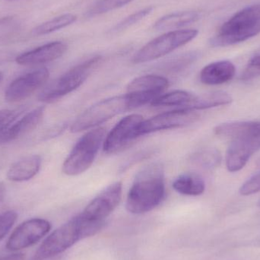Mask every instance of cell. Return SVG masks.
<instances>
[{
	"mask_svg": "<svg viewBox=\"0 0 260 260\" xmlns=\"http://www.w3.org/2000/svg\"><path fill=\"white\" fill-rule=\"evenodd\" d=\"M200 17V14L195 11L172 12L159 18L154 23V28L157 30L168 31L180 30L182 27L197 22Z\"/></svg>",
	"mask_w": 260,
	"mask_h": 260,
	"instance_id": "20",
	"label": "cell"
},
{
	"mask_svg": "<svg viewBox=\"0 0 260 260\" xmlns=\"http://www.w3.org/2000/svg\"><path fill=\"white\" fill-rule=\"evenodd\" d=\"M242 196H250L260 192V172L250 177L240 188Z\"/></svg>",
	"mask_w": 260,
	"mask_h": 260,
	"instance_id": "32",
	"label": "cell"
},
{
	"mask_svg": "<svg viewBox=\"0 0 260 260\" xmlns=\"http://www.w3.org/2000/svg\"><path fill=\"white\" fill-rule=\"evenodd\" d=\"M101 59V56H93L70 69L49 84L40 93L38 100L43 103H53L73 92L88 79L93 70L99 65Z\"/></svg>",
	"mask_w": 260,
	"mask_h": 260,
	"instance_id": "4",
	"label": "cell"
},
{
	"mask_svg": "<svg viewBox=\"0 0 260 260\" xmlns=\"http://www.w3.org/2000/svg\"><path fill=\"white\" fill-rule=\"evenodd\" d=\"M196 111L179 109L162 113L148 120H144L137 132L138 137L161 130L183 127L193 123L198 119Z\"/></svg>",
	"mask_w": 260,
	"mask_h": 260,
	"instance_id": "9",
	"label": "cell"
},
{
	"mask_svg": "<svg viewBox=\"0 0 260 260\" xmlns=\"http://www.w3.org/2000/svg\"><path fill=\"white\" fill-rule=\"evenodd\" d=\"M153 10H154V8L152 6H149V7L145 8V9L134 12L124 19L122 20L120 22L117 23L111 31L120 32L129 28L131 26L137 24L138 22L144 19L145 17L149 15Z\"/></svg>",
	"mask_w": 260,
	"mask_h": 260,
	"instance_id": "28",
	"label": "cell"
},
{
	"mask_svg": "<svg viewBox=\"0 0 260 260\" xmlns=\"http://www.w3.org/2000/svg\"><path fill=\"white\" fill-rule=\"evenodd\" d=\"M6 187L3 182L0 181V205L3 204L6 198Z\"/></svg>",
	"mask_w": 260,
	"mask_h": 260,
	"instance_id": "35",
	"label": "cell"
},
{
	"mask_svg": "<svg viewBox=\"0 0 260 260\" xmlns=\"http://www.w3.org/2000/svg\"><path fill=\"white\" fill-rule=\"evenodd\" d=\"M133 110L129 94L114 96L101 101L85 110L71 126L72 133H80L95 127L113 117Z\"/></svg>",
	"mask_w": 260,
	"mask_h": 260,
	"instance_id": "5",
	"label": "cell"
},
{
	"mask_svg": "<svg viewBox=\"0 0 260 260\" xmlns=\"http://www.w3.org/2000/svg\"><path fill=\"white\" fill-rule=\"evenodd\" d=\"M260 22V3L251 5L239 11L229 18L218 30L219 35L231 33L241 29H247Z\"/></svg>",
	"mask_w": 260,
	"mask_h": 260,
	"instance_id": "18",
	"label": "cell"
},
{
	"mask_svg": "<svg viewBox=\"0 0 260 260\" xmlns=\"http://www.w3.org/2000/svg\"><path fill=\"white\" fill-rule=\"evenodd\" d=\"M32 260H60V259H59V256H56V257L49 258V259H35V258H34Z\"/></svg>",
	"mask_w": 260,
	"mask_h": 260,
	"instance_id": "36",
	"label": "cell"
},
{
	"mask_svg": "<svg viewBox=\"0 0 260 260\" xmlns=\"http://www.w3.org/2000/svg\"><path fill=\"white\" fill-rule=\"evenodd\" d=\"M51 224L43 218H32L15 229L6 243V249L18 251L35 245L50 232Z\"/></svg>",
	"mask_w": 260,
	"mask_h": 260,
	"instance_id": "8",
	"label": "cell"
},
{
	"mask_svg": "<svg viewBox=\"0 0 260 260\" xmlns=\"http://www.w3.org/2000/svg\"><path fill=\"white\" fill-rule=\"evenodd\" d=\"M233 102L232 95L225 91H217L194 95L186 109L192 111L209 109L229 105Z\"/></svg>",
	"mask_w": 260,
	"mask_h": 260,
	"instance_id": "21",
	"label": "cell"
},
{
	"mask_svg": "<svg viewBox=\"0 0 260 260\" xmlns=\"http://www.w3.org/2000/svg\"><path fill=\"white\" fill-rule=\"evenodd\" d=\"M123 184L115 182L105 188L85 207L81 216L88 221L105 222L121 201Z\"/></svg>",
	"mask_w": 260,
	"mask_h": 260,
	"instance_id": "7",
	"label": "cell"
},
{
	"mask_svg": "<svg viewBox=\"0 0 260 260\" xmlns=\"http://www.w3.org/2000/svg\"><path fill=\"white\" fill-rule=\"evenodd\" d=\"M214 133L218 137L231 140L260 137V122L235 121L221 123L215 126Z\"/></svg>",
	"mask_w": 260,
	"mask_h": 260,
	"instance_id": "16",
	"label": "cell"
},
{
	"mask_svg": "<svg viewBox=\"0 0 260 260\" xmlns=\"http://www.w3.org/2000/svg\"><path fill=\"white\" fill-rule=\"evenodd\" d=\"M49 77L50 72L42 67L17 78L6 88L5 100L9 103H16L27 99L38 88L44 86Z\"/></svg>",
	"mask_w": 260,
	"mask_h": 260,
	"instance_id": "12",
	"label": "cell"
},
{
	"mask_svg": "<svg viewBox=\"0 0 260 260\" xmlns=\"http://www.w3.org/2000/svg\"><path fill=\"white\" fill-rule=\"evenodd\" d=\"M45 114L44 107H38L14 122L0 137V143H8L22 137L38 127Z\"/></svg>",
	"mask_w": 260,
	"mask_h": 260,
	"instance_id": "15",
	"label": "cell"
},
{
	"mask_svg": "<svg viewBox=\"0 0 260 260\" xmlns=\"http://www.w3.org/2000/svg\"><path fill=\"white\" fill-rule=\"evenodd\" d=\"M133 1V0H99L87 12V15L88 17H93L102 15L111 11L124 7Z\"/></svg>",
	"mask_w": 260,
	"mask_h": 260,
	"instance_id": "27",
	"label": "cell"
},
{
	"mask_svg": "<svg viewBox=\"0 0 260 260\" xmlns=\"http://www.w3.org/2000/svg\"><path fill=\"white\" fill-rule=\"evenodd\" d=\"M194 94L186 91H174L160 94L156 98L151 105L153 107H179L186 109Z\"/></svg>",
	"mask_w": 260,
	"mask_h": 260,
	"instance_id": "24",
	"label": "cell"
},
{
	"mask_svg": "<svg viewBox=\"0 0 260 260\" xmlns=\"http://www.w3.org/2000/svg\"><path fill=\"white\" fill-rule=\"evenodd\" d=\"M18 218V214L15 211H7L0 214V241L9 233Z\"/></svg>",
	"mask_w": 260,
	"mask_h": 260,
	"instance_id": "31",
	"label": "cell"
},
{
	"mask_svg": "<svg viewBox=\"0 0 260 260\" xmlns=\"http://www.w3.org/2000/svg\"><path fill=\"white\" fill-rule=\"evenodd\" d=\"M191 160L200 168L212 170L218 168L221 161V155L215 148L203 150L192 156Z\"/></svg>",
	"mask_w": 260,
	"mask_h": 260,
	"instance_id": "26",
	"label": "cell"
},
{
	"mask_svg": "<svg viewBox=\"0 0 260 260\" xmlns=\"http://www.w3.org/2000/svg\"><path fill=\"white\" fill-rule=\"evenodd\" d=\"M2 78H3V75H2V73H0V82H1Z\"/></svg>",
	"mask_w": 260,
	"mask_h": 260,
	"instance_id": "37",
	"label": "cell"
},
{
	"mask_svg": "<svg viewBox=\"0 0 260 260\" xmlns=\"http://www.w3.org/2000/svg\"><path fill=\"white\" fill-rule=\"evenodd\" d=\"M260 33V22L247 29L235 30L224 35L217 34L211 38L209 44L213 47H224L244 42Z\"/></svg>",
	"mask_w": 260,
	"mask_h": 260,
	"instance_id": "23",
	"label": "cell"
},
{
	"mask_svg": "<svg viewBox=\"0 0 260 260\" xmlns=\"http://www.w3.org/2000/svg\"><path fill=\"white\" fill-rule=\"evenodd\" d=\"M25 256L24 253H16L13 254L7 255L0 257V260H24Z\"/></svg>",
	"mask_w": 260,
	"mask_h": 260,
	"instance_id": "34",
	"label": "cell"
},
{
	"mask_svg": "<svg viewBox=\"0 0 260 260\" xmlns=\"http://www.w3.org/2000/svg\"><path fill=\"white\" fill-rule=\"evenodd\" d=\"M197 58H198V53H195V52L186 53V54L179 56L177 59H172L168 63L165 64L163 69L167 71L179 72L189 67L190 64L195 62Z\"/></svg>",
	"mask_w": 260,
	"mask_h": 260,
	"instance_id": "29",
	"label": "cell"
},
{
	"mask_svg": "<svg viewBox=\"0 0 260 260\" xmlns=\"http://www.w3.org/2000/svg\"><path fill=\"white\" fill-rule=\"evenodd\" d=\"M260 149V137L232 140L226 152V167L232 173L242 170L254 153Z\"/></svg>",
	"mask_w": 260,
	"mask_h": 260,
	"instance_id": "13",
	"label": "cell"
},
{
	"mask_svg": "<svg viewBox=\"0 0 260 260\" xmlns=\"http://www.w3.org/2000/svg\"><path fill=\"white\" fill-rule=\"evenodd\" d=\"M7 1H15V0H7Z\"/></svg>",
	"mask_w": 260,
	"mask_h": 260,
	"instance_id": "39",
	"label": "cell"
},
{
	"mask_svg": "<svg viewBox=\"0 0 260 260\" xmlns=\"http://www.w3.org/2000/svg\"><path fill=\"white\" fill-rule=\"evenodd\" d=\"M235 74L236 67L231 61H217L206 66L202 70L200 79L205 85H218L230 82Z\"/></svg>",
	"mask_w": 260,
	"mask_h": 260,
	"instance_id": "17",
	"label": "cell"
},
{
	"mask_svg": "<svg viewBox=\"0 0 260 260\" xmlns=\"http://www.w3.org/2000/svg\"><path fill=\"white\" fill-rule=\"evenodd\" d=\"M67 45L62 41H54L21 53L15 61L18 65L37 66L59 59L67 52Z\"/></svg>",
	"mask_w": 260,
	"mask_h": 260,
	"instance_id": "14",
	"label": "cell"
},
{
	"mask_svg": "<svg viewBox=\"0 0 260 260\" xmlns=\"http://www.w3.org/2000/svg\"><path fill=\"white\" fill-rule=\"evenodd\" d=\"M173 188L182 195L197 197L206 189V183L201 176L195 173L180 174L174 180Z\"/></svg>",
	"mask_w": 260,
	"mask_h": 260,
	"instance_id": "22",
	"label": "cell"
},
{
	"mask_svg": "<svg viewBox=\"0 0 260 260\" xmlns=\"http://www.w3.org/2000/svg\"><path fill=\"white\" fill-rule=\"evenodd\" d=\"M77 20L76 15L73 14L67 13L64 15L53 18L46 22L42 23L37 26L32 30V33L35 36H42V35H49L56 30H60L64 27H68Z\"/></svg>",
	"mask_w": 260,
	"mask_h": 260,
	"instance_id": "25",
	"label": "cell"
},
{
	"mask_svg": "<svg viewBox=\"0 0 260 260\" xmlns=\"http://www.w3.org/2000/svg\"><path fill=\"white\" fill-rule=\"evenodd\" d=\"M169 82L163 76L146 75L133 79L127 87L135 108L151 104L168 88Z\"/></svg>",
	"mask_w": 260,
	"mask_h": 260,
	"instance_id": "10",
	"label": "cell"
},
{
	"mask_svg": "<svg viewBox=\"0 0 260 260\" xmlns=\"http://www.w3.org/2000/svg\"><path fill=\"white\" fill-rule=\"evenodd\" d=\"M260 76V50L256 52L248 61L241 76L242 81H250Z\"/></svg>",
	"mask_w": 260,
	"mask_h": 260,
	"instance_id": "30",
	"label": "cell"
},
{
	"mask_svg": "<svg viewBox=\"0 0 260 260\" xmlns=\"http://www.w3.org/2000/svg\"><path fill=\"white\" fill-rule=\"evenodd\" d=\"M164 166L159 162L150 164L136 176L126 199V209L135 215L155 209L165 198Z\"/></svg>",
	"mask_w": 260,
	"mask_h": 260,
	"instance_id": "1",
	"label": "cell"
},
{
	"mask_svg": "<svg viewBox=\"0 0 260 260\" xmlns=\"http://www.w3.org/2000/svg\"><path fill=\"white\" fill-rule=\"evenodd\" d=\"M144 121L139 114H130L122 119L105 137L104 151L107 154H115L126 148L138 137L137 132Z\"/></svg>",
	"mask_w": 260,
	"mask_h": 260,
	"instance_id": "11",
	"label": "cell"
},
{
	"mask_svg": "<svg viewBox=\"0 0 260 260\" xmlns=\"http://www.w3.org/2000/svg\"><path fill=\"white\" fill-rule=\"evenodd\" d=\"M198 34L196 29L168 31L142 47L133 56V62L136 64L145 63L163 57L192 41Z\"/></svg>",
	"mask_w": 260,
	"mask_h": 260,
	"instance_id": "6",
	"label": "cell"
},
{
	"mask_svg": "<svg viewBox=\"0 0 260 260\" xmlns=\"http://www.w3.org/2000/svg\"><path fill=\"white\" fill-rule=\"evenodd\" d=\"M104 225L105 222L88 221L79 214L52 232L40 246L34 258L44 259L59 256L79 241L96 235Z\"/></svg>",
	"mask_w": 260,
	"mask_h": 260,
	"instance_id": "2",
	"label": "cell"
},
{
	"mask_svg": "<svg viewBox=\"0 0 260 260\" xmlns=\"http://www.w3.org/2000/svg\"><path fill=\"white\" fill-rule=\"evenodd\" d=\"M18 114L12 110H2L0 111V137L6 130L16 120Z\"/></svg>",
	"mask_w": 260,
	"mask_h": 260,
	"instance_id": "33",
	"label": "cell"
},
{
	"mask_svg": "<svg viewBox=\"0 0 260 260\" xmlns=\"http://www.w3.org/2000/svg\"><path fill=\"white\" fill-rule=\"evenodd\" d=\"M105 137L106 129L103 127L84 135L64 161L62 172L66 175L77 176L86 171L94 163Z\"/></svg>",
	"mask_w": 260,
	"mask_h": 260,
	"instance_id": "3",
	"label": "cell"
},
{
	"mask_svg": "<svg viewBox=\"0 0 260 260\" xmlns=\"http://www.w3.org/2000/svg\"><path fill=\"white\" fill-rule=\"evenodd\" d=\"M41 156L32 154L14 163L8 170L6 177L12 182L28 181L35 177L41 169Z\"/></svg>",
	"mask_w": 260,
	"mask_h": 260,
	"instance_id": "19",
	"label": "cell"
},
{
	"mask_svg": "<svg viewBox=\"0 0 260 260\" xmlns=\"http://www.w3.org/2000/svg\"><path fill=\"white\" fill-rule=\"evenodd\" d=\"M258 206H259L260 207V200H259V203H258Z\"/></svg>",
	"mask_w": 260,
	"mask_h": 260,
	"instance_id": "38",
	"label": "cell"
}]
</instances>
